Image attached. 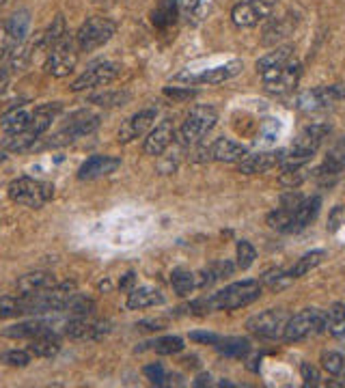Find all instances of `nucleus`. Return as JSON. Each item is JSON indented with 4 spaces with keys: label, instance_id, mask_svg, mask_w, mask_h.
Listing matches in <instances>:
<instances>
[{
    "label": "nucleus",
    "instance_id": "13",
    "mask_svg": "<svg viewBox=\"0 0 345 388\" xmlns=\"http://www.w3.org/2000/svg\"><path fill=\"white\" fill-rule=\"evenodd\" d=\"M121 73V65L115 63V61H104V63H98L93 67H89L84 73H80L73 82H71V91L73 93H80V91H86V88H96V86H106L110 84L113 80H117Z\"/></svg>",
    "mask_w": 345,
    "mask_h": 388
},
{
    "label": "nucleus",
    "instance_id": "20",
    "mask_svg": "<svg viewBox=\"0 0 345 388\" xmlns=\"http://www.w3.org/2000/svg\"><path fill=\"white\" fill-rule=\"evenodd\" d=\"M172 138H175V130H172V123H170V121H162V123L155 126V130H151L149 136L145 138V145H143L145 155H151V158L162 155V153L170 147Z\"/></svg>",
    "mask_w": 345,
    "mask_h": 388
},
{
    "label": "nucleus",
    "instance_id": "23",
    "mask_svg": "<svg viewBox=\"0 0 345 388\" xmlns=\"http://www.w3.org/2000/svg\"><path fill=\"white\" fill-rule=\"evenodd\" d=\"M246 155H248V149L244 145L231 141V138H218L212 145V158L218 160V162L233 164V162H242Z\"/></svg>",
    "mask_w": 345,
    "mask_h": 388
},
{
    "label": "nucleus",
    "instance_id": "24",
    "mask_svg": "<svg viewBox=\"0 0 345 388\" xmlns=\"http://www.w3.org/2000/svg\"><path fill=\"white\" fill-rule=\"evenodd\" d=\"M54 285H56V278L52 272H29L18 278L20 294H37V291L52 289Z\"/></svg>",
    "mask_w": 345,
    "mask_h": 388
},
{
    "label": "nucleus",
    "instance_id": "15",
    "mask_svg": "<svg viewBox=\"0 0 345 388\" xmlns=\"http://www.w3.org/2000/svg\"><path fill=\"white\" fill-rule=\"evenodd\" d=\"M274 5L268 0H244L237 3L231 11V20L237 29H252L259 22H264L272 16Z\"/></svg>",
    "mask_w": 345,
    "mask_h": 388
},
{
    "label": "nucleus",
    "instance_id": "58",
    "mask_svg": "<svg viewBox=\"0 0 345 388\" xmlns=\"http://www.w3.org/2000/svg\"><path fill=\"white\" fill-rule=\"evenodd\" d=\"M7 84H9V73L7 71H0V95L5 93Z\"/></svg>",
    "mask_w": 345,
    "mask_h": 388
},
{
    "label": "nucleus",
    "instance_id": "55",
    "mask_svg": "<svg viewBox=\"0 0 345 388\" xmlns=\"http://www.w3.org/2000/svg\"><path fill=\"white\" fill-rule=\"evenodd\" d=\"M190 341H197V343H207V345H216L218 341H220V337L218 335H214V332H190Z\"/></svg>",
    "mask_w": 345,
    "mask_h": 388
},
{
    "label": "nucleus",
    "instance_id": "2",
    "mask_svg": "<svg viewBox=\"0 0 345 388\" xmlns=\"http://www.w3.org/2000/svg\"><path fill=\"white\" fill-rule=\"evenodd\" d=\"M259 296H262V282L240 280V282H233V285L216 291V294H212L205 300H207V309L212 313V311H235V309L248 307L254 300H259Z\"/></svg>",
    "mask_w": 345,
    "mask_h": 388
},
{
    "label": "nucleus",
    "instance_id": "53",
    "mask_svg": "<svg viewBox=\"0 0 345 388\" xmlns=\"http://www.w3.org/2000/svg\"><path fill=\"white\" fill-rule=\"evenodd\" d=\"M304 201V197L300 192H294V190H289L287 194H283V199H281V208H285V210H296L300 203Z\"/></svg>",
    "mask_w": 345,
    "mask_h": 388
},
{
    "label": "nucleus",
    "instance_id": "35",
    "mask_svg": "<svg viewBox=\"0 0 345 388\" xmlns=\"http://www.w3.org/2000/svg\"><path fill=\"white\" fill-rule=\"evenodd\" d=\"M170 285L175 289L177 296H190L197 289V274H192L190 270H172L170 274Z\"/></svg>",
    "mask_w": 345,
    "mask_h": 388
},
{
    "label": "nucleus",
    "instance_id": "50",
    "mask_svg": "<svg viewBox=\"0 0 345 388\" xmlns=\"http://www.w3.org/2000/svg\"><path fill=\"white\" fill-rule=\"evenodd\" d=\"M164 95L170 97V100H175V102H186L197 95V91L190 86H164Z\"/></svg>",
    "mask_w": 345,
    "mask_h": 388
},
{
    "label": "nucleus",
    "instance_id": "25",
    "mask_svg": "<svg viewBox=\"0 0 345 388\" xmlns=\"http://www.w3.org/2000/svg\"><path fill=\"white\" fill-rule=\"evenodd\" d=\"M5 31L14 44V48L22 46L29 37V31H31V11L22 9V11H16L7 22H5Z\"/></svg>",
    "mask_w": 345,
    "mask_h": 388
},
{
    "label": "nucleus",
    "instance_id": "54",
    "mask_svg": "<svg viewBox=\"0 0 345 388\" xmlns=\"http://www.w3.org/2000/svg\"><path fill=\"white\" fill-rule=\"evenodd\" d=\"M11 50H14V44H11V39H9L7 31L3 29V31H0V63H3V61L11 54Z\"/></svg>",
    "mask_w": 345,
    "mask_h": 388
},
{
    "label": "nucleus",
    "instance_id": "16",
    "mask_svg": "<svg viewBox=\"0 0 345 388\" xmlns=\"http://www.w3.org/2000/svg\"><path fill=\"white\" fill-rule=\"evenodd\" d=\"M287 160V151L285 149H270V151H254L248 153L242 162H237V170L242 175H257V173H266L272 170L281 164H285Z\"/></svg>",
    "mask_w": 345,
    "mask_h": 388
},
{
    "label": "nucleus",
    "instance_id": "44",
    "mask_svg": "<svg viewBox=\"0 0 345 388\" xmlns=\"http://www.w3.org/2000/svg\"><path fill=\"white\" fill-rule=\"evenodd\" d=\"M321 367L330 375H343V371H345V358L339 352H324L321 354Z\"/></svg>",
    "mask_w": 345,
    "mask_h": 388
},
{
    "label": "nucleus",
    "instance_id": "47",
    "mask_svg": "<svg viewBox=\"0 0 345 388\" xmlns=\"http://www.w3.org/2000/svg\"><path fill=\"white\" fill-rule=\"evenodd\" d=\"M96 311V302L91 298H84V296H73L69 307H67V313H71L73 317L76 315H91Z\"/></svg>",
    "mask_w": 345,
    "mask_h": 388
},
{
    "label": "nucleus",
    "instance_id": "37",
    "mask_svg": "<svg viewBox=\"0 0 345 388\" xmlns=\"http://www.w3.org/2000/svg\"><path fill=\"white\" fill-rule=\"evenodd\" d=\"M216 349L222 354V356H229V358H242L250 352V343L246 339H240V337H231V339H220L216 343Z\"/></svg>",
    "mask_w": 345,
    "mask_h": 388
},
{
    "label": "nucleus",
    "instance_id": "60",
    "mask_svg": "<svg viewBox=\"0 0 345 388\" xmlns=\"http://www.w3.org/2000/svg\"><path fill=\"white\" fill-rule=\"evenodd\" d=\"M5 158H7V155H5V151H0V162H5Z\"/></svg>",
    "mask_w": 345,
    "mask_h": 388
},
{
    "label": "nucleus",
    "instance_id": "40",
    "mask_svg": "<svg viewBox=\"0 0 345 388\" xmlns=\"http://www.w3.org/2000/svg\"><path fill=\"white\" fill-rule=\"evenodd\" d=\"M24 300L22 296H3L0 298V320H14V317H24Z\"/></svg>",
    "mask_w": 345,
    "mask_h": 388
},
{
    "label": "nucleus",
    "instance_id": "57",
    "mask_svg": "<svg viewBox=\"0 0 345 388\" xmlns=\"http://www.w3.org/2000/svg\"><path fill=\"white\" fill-rule=\"evenodd\" d=\"M212 384V375L210 373H201L197 379H195V386H210Z\"/></svg>",
    "mask_w": 345,
    "mask_h": 388
},
{
    "label": "nucleus",
    "instance_id": "1",
    "mask_svg": "<svg viewBox=\"0 0 345 388\" xmlns=\"http://www.w3.org/2000/svg\"><path fill=\"white\" fill-rule=\"evenodd\" d=\"M63 111L61 102H50V104H41L35 108L33 113V119H31V126L20 132V134H11L5 143H3V149L7 151H26V149H33L35 143L43 136V132L52 126L54 117Z\"/></svg>",
    "mask_w": 345,
    "mask_h": 388
},
{
    "label": "nucleus",
    "instance_id": "61",
    "mask_svg": "<svg viewBox=\"0 0 345 388\" xmlns=\"http://www.w3.org/2000/svg\"><path fill=\"white\" fill-rule=\"evenodd\" d=\"M343 377H345V371H343Z\"/></svg>",
    "mask_w": 345,
    "mask_h": 388
},
{
    "label": "nucleus",
    "instance_id": "7",
    "mask_svg": "<svg viewBox=\"0 0 345 388\" xmlns=\"http://www.w3.org/2000/svg\"><path fill=\"white\" fill-rule=\"evenodd\" d=\"M78 63V44L76 35H65L56 46L50 48L48 61H46V71L54 78H65L76 69Z\"/></svg>",
    "mask_w": 345,
    "mask_h": 388
},
{
    "label": "nucleus",
    "instance_id": "12",
    "mask_svg": "<svg viewBox=\"0 0 345 388\" xmlns=\"http://www.w3.org/2000/svg\"><path fill=\"white\" fill-rule=\"evenodd\" d=\"M287 320H289V315L283 309H268L259 315H252L246 322V328L262 339H279L285 332Z\"/></svg>",
    "mask_w": 345,
    "mask_h": 388
},
{
    "label": "nucleus",
    "instance_id": "21",
    "mask_svg": "<svg viewBox=\"0 0 345 388\" xmlns=\"http://www.w3.org/2000/svg\"><path fill=\"white\" fill-rule=\"evenodd\" d=\"M319 208H321V199H319V197L304 199V201L294 210L292 225H289V231H287V233H298V231L307 229V227L315 220V216L319 214Z\"/></svg>",
    "mask_w": 345,
    "mask_h": 388
},
{
    "label": "nucleus",
    "instance_id": "46",
    "mask_svg": "<svg viewBox=\"0 0 345 388\" xmlns=\"http://www.w3.org/2000/svg\"><path fill=\"white\" fill-rule=\"evenodd\" d=\"M254 259H257L254 246L250 242H246V240L237 242V267L240 270H248L254 263Z\"/></svg>",
    "mask_w": 345,
    "mask_h": 388
},
{
    "label": "nucleus",
    "instance_id": "26",
    "mask_svg": "<svg viewBox=\"0 0 345 388\" xmlns=\"http://www.w3.org/2000/svg\"><path fill=\"white\" fill-rule=\"evenodd\" d=\"M158 305H164V296L153 287H136L128 296V309H132V311H143V309L158 307Z\"/></svg>",
    "mask_w": 345,
    "mask_h": 388
},
{
    "label": "nucleus",
    "instance_id": "45",
    "mask_svg": "<svg viewBox=\"0 0 345 388\" xmlns=\"http://www.w3.org/2000/svg\"><path fill=\"white\" fill-rule=\"evenodd\" d=\"M296 278L289 274V272H283V270H277V272H266L264 276V282L272 289V291H281L285 287H289Z\"/></svg>",
    "mask_w": 345,
    "mask_h": 388
},
{
    "label": "nucleus",
    "instance_id": "48",
    "mask_svg": "<svg viewBox=\"0 0 345 388\" xmlns=\"http://www.w3.org/2000/svg\"><path fill=\"white\" fill-rule=\"evenodd\" d=\"M143 373H145V377H147L151 384H155V386H164V384H168V379H170L168 371H166L160 362L147 364V367L143 369Z\"/></svg>",
    "mask_w": 345,
    "mask_h": 388
},
{
    "label": "nucleus",
    "instance_id": "49",
    "mask_svg": "<svg viewBox=\"0 0 345 388\" xmlns=\"http://www.w3.org/2000/svg\"><path fill=\"white\" fill-rule=\"evenodd\" d=\"M0 360H3L5 364H9V367H29L31 360H33V354L29 349H11V352L0 356Z\"/></svg>",
    "mask_w": 345,
    "mask_h": 388
},
{
    "label": "nucleus",
    "instance_id": "56",
    "mask_svg": "<svg viewBox=\"0 0 345 388\" xmlns=\"http://www.w3.org/2000/svg\"><path fill=\"white\" fill-rule=\"evenodd\" d=\"M201 0H177V9L184 14V16H190L199 9Z\"/></svg>",
    "mask_w": 345,
    "mask_h": 388
},
{
    "label": "nucleus",
    "instance_id": "28",
    "mask_svg": "<svg viewBox=\"0 0 345 388\" xmlns=\"http://www.w3.org/2000/svg\"><path fill=\"white\" fill-rule=\"evenodd\" d=\"M294 52H296L294 46H279V48H274L272 52H268L266 56H262V58L257 61V71H259V73H266V71H270V69L283 67L285 63L292 61Z\"/></svg>",
    "mask_w": 345,
    "mask_h": 388
},
{
    "label": "nucleus",
    "instance_id": "10",
    "mask_svg": "<svg viewBox=\"0 0 345 388\" xmlns=\"http://www.w3.org/2000/svg\"><path fill=\"white\" fill-rule=\"evenodd\" d=\"M216 121H218L216 108H212V106H195V108L188 113L186 121L182 123V130H180L182 141H184L186 145L199 143L205 134H210V132L214 130Z\"/></svg>",
    "mask_w": 345,
    "mask_h": 388
},
{
    "label": "nucleus",
    "instance_id": "51",
    "mask_svg": "<svg viewBox=\"0 0 345 388\" xmlns=\"http://www.w3.org/2000/svg\"><path fill=\"white\" fill-rule=\"evenodd\" d=\"M300 373L307 386H317L319 384V371L311 364V362H302L300 364Z\"/></svg>",
    "mask_w": 345,
    "mask_h": 388
},
{
    "label": "nucleus",
    "instance_id": "3",
    "mask_svg": "<svg viewBox=\"0 0 345 388\" xmlns=\"http://www.w3.org/2000/svg\"><path fill=\"white\" fill-rule=\"evenodd\" d=\"M9 199L18 205L39 210L54 197V185L33 177H18L7 188Z\"/></svg>",
    "mask_w": 345,
    "mask_h": 388
},
{
    "label": "nucleus",
    "instance_id": "32",
    "mask_svg": "<svg viewBox=\"0 0 345 388\" xmlns=\"http://www.w3.org/2000/svg\"><path fill=\"white\" fill-rule=\"evenodd\" d=\"M31 119H33V115L26 113V111H11V113L3 115V121H0V130H3L7 136L20 134V132H24L31 126Z\"/></svg>",
    "mask_w": 345,
    "mask_h": 388
},
{
    "label": "nucleus",
    "instance_id": "27",
    "mask_svg": "<svg viewBox=\"0 0 345 388\" xmlns=\"http://www.w3.org/2000/svg\"><path fill=\"white\" fill-rule=\"evenodd\" d=\"M29 352L37 358H52L61 352V339L52 330H48L29 341Z\"/></svg>",
    "mask_w": 345,
    "mask_h": 388
},
{
    "label": "nucleus",
    "instance_id": "9",
    "mask_svg": "<svg viewBox=\"0 0 345 388\" xmlns=\"http://www.w3.org/2000/svg\"><path fill=\"white\" fill-rule=\"evenodd\" d=\"M345 100V82L328 84V86H315L311 91H304L296 97V108L304 113H315L332 106L334 102Z\"/></svg>",
    "mask_w": 345,
    "mask_h": 388
},
{
    "label": "nucleus",
    "instance_id": "42",
    "mask_svg": "<svg viewBox=\"0 0 345 388\" xmlns=\"http://www.w3.org/2000/svg\"><path fill=\"white\" fill-rule=\"evenodd\" d=\"M292 216H294L292 210L277 208L272 214H268V225H270V229H274V231L287 233V231H289V225H292Z\"/></svg>",
    "mask_w": 345,
    "mask_h": 388
},
{
    "label": "nucleus",
    "instance_id": "43",
    "mask_svg": "<svg viewBox=\"0 0 345 388\" xmlns=\"http://www.w3.org/2000/svg\"><path fill=\"white\" fill-rule=\"evenodd\" d=\"M175 7L177 0H164V3L153 11V24L155 26H166L175 20Z\"/></svg>",
    "mask_w": 345,
    "mask_h": 388
},
{
    "label": "nucleus",
    "instance_id": "19",
    "mask_svg": "<svg viewBox=\"0 0 345 388\" xmlns=\"http://www.w3.org/2000/svg\"><path fill=\"white\" fill-rule=\"evenodd\" d=\"M121 166V160L115 155H91L89 160H84L82 166L78 168V179L80 181H93L100 177H106L115 173Z\"/></svg>",
    "mask_w": 345,
    "mask_h": 388
},
{
    "label": "nucleus",
    "instance_id": "17",
    "mask_svg": "<svg viewBox=\"0 0 345 388\" xmlns=\"http://www.w3.org/2000/svg\"><path fill=\"white\" fill-rule=\"evenodd\" d=\"M242 69H244L242 61H231L227 65H220V67H214V69H205L199 76L188 73V71L186 73H180V76H175V80H184L188 84H220L225 80L235 78Z\"/></svg>",
    "mask_w": 345,
    "mask_h": 388
},
{
    "label": "nucleus",
    "instance_id": "36",
    "mask_svg": "<svg viewBox=\"0 0 345 388\" xmlns=\"http://www.w3.org/2000/svg\"><path fill=\"white\" fill-rule=\"evenodd\" d=\"M324 259H326V250H311V252H307L304 257H300V259L296 261V265L289 270V274H292L294 278H300V276L309 274L311 270H315Z\"/></svg>",
    "mask_w": 345,
    "mask_h": 388
},
{
    "label": "nucleus",
    "instance_id": "59",
    "mask_svg": "<svg viewBox=\"0 0 345 388\" xmlns=\"http://www.w3.org/2000/svg\"><path fill=\"white\" fill-rule=\"evenodd\" d=\"M132 282H134V272H128V274H125V278L121 280V285H119V287H121V289H128Z\"/></svg>",
    "mask_w": 345,
    "mask_h": 388
},
{
    "label": "nucleus",
    "instance_id": "4",
    "mask_svg": "<svg viewBox=\"0 0 345 388\" xmlns=\"http://www.w3.org/2000/svg\"><path fill=\"white\" fill-rule=\"evenodd\" d=\"M102 123V117L98 113L91 111H78L73 115H69V119L61 126V130L50 138L48 147H61V145H69L82 136L93 134Z\"/></svg>",
    "mask_w": 345,
    "mask_h": 388
},
{
    "label": "nucleus",
    "instance_id": "22",
    "mask_svg": "<svg viewBox=\"0 0 345 388\" xmlns=\"http://www.w3.org/2000/svg\"><path fill=\"white\" fill-rule=\"evenodd\" d=\"M341 173H345V138L330 149V153L326 155V160L317 168V177H321V179H328V177L334 179Z\"/></svg>",
    "mask_w": 345,
    "mask_h": 388
},
{
    "label": "nucleus",
    "instance_id": "29",
    "mask_svg": "<svg viewBox=\"0 0 345 388\" xmlns=\"http://www.w3.org/2000/svg\"><path fill=\"white\" fill-rule=\"evenodd\" d=\"M309 164L307 162H289L283 173L279 175V183L283 188H289V190H296L298 185H302L307 179H309Z\"/></svg>",
    "mask_w": 345,
    "mask_h": 388
},
{
    "label": "nucleus",
    "instance_id": "33",
    "mask_svg": "<svg viewBox=\"0 0 345 388\" xmlns=\"http://www.w3.org/2000/svg\"><path fill=\"white\" fill-rule=\"evenodd\" d=\"M292 29H294V22L289 20V16H287V18L272 20V24L264 31L262 44H264V46H277L281 39H285V37L292 33Z\"/></svg>",
    "mask_w": 345,
    "mask_h": 388
},
{
    "label": "nucleus",
    "instance_id": "52",
    "mask_svg": "<svg viewBox=\"0 0 345 388\" xmlns=\"http://www.w3.org/2000/svg\"><path fill=\"white\" fill-rule=\"evenodd\" d=\"M277 134H279V123H277V121H272V119H268V121L262 126V143H264V145L274 143Z\"/></svg>",
    "mask_w": 345,
    "mask_h": 388
},
{
    "label": "nucleus",
    "instance_id": "31",
    "mask_svg": "<svg viewBox=\"0 0 345 388\" xmlns=\"http://www.w3.org/2000/svg\"><path fill=\"white\" fill-rule=\"evenodd\" d=\"M48 330H50L48 324H43L39 320H31V322H20L16 326H9L7 330H3V335L9 337V339H29L31 341V339L48 332Z\"/></svg>",
    "mask_w": 345,
    "mask_h": 388
},
{
    "label": "nucleus",
    "instance_id": "5",
    "mask_svg": "<svg viewBox=\"0 0 345 388\" xmlns=\"http://www.w3.org/2000/svg\"><path fill=\"white\" fill-rule=\"evenodd\" d=\"M115 33H117V24L110 18H102V16L89 18L76 33L78 50L80 52H93V50L106 46Z\"/></svg>",
    "mask_w": 345,
    "mask_h": 388
},
{
    "label": "nucleus",
    "instance_id": "34",
    "mask_svg": "<svg viewBox=\"0 0 345 388\" xmlns=\"http://www.w3.org/2000/svg\"><path fill=\"white\" fill-rule=\"evenodd\" d=\"M132 100V95L128 91H104L98 95L89 97V104L102 106V108H115V106H125Z\"/></svg>",
    "mask_w": 345,
    "mask_h": 388
},
{
    "label": "nucleus",
    "instance_id": "6",
    "mask_svg": "<svg viewBox=\"0 0 345 388\" xmlns=\"http://www.w3.org/2000/svg\"><path fill=\"white\" fill-rule=\"evenodd\" d=\"M319 332H326V311L304 309V311H300L287 320L283 337L289 343H298V341H304V339L315 337Z\"/></svg>",
    "mask_w": 345,
    "mask_h": 388
},
{
    "label": "nucleus",
    "instance_id": "30",
    "mask_svg": "<svg viewBox=\"0 0 345 388\" xmlns=\"http://www.w3.org/2000/svg\"><path fill=\"white\" fill-rule=\"evenodd\" d=\"M231 274H233V265L229 261H216V263H212L210 267H205V270H201L197 274V289H205V287L214 285L216 280L227 278Z\"/></svg>",
    "mask_w": 345,
    "mask_h": 388
},
{
    "label": "nucleus",
    "instance_id": "39",
    "mask_svg": "<svg viewBox=\"0 0 345 388\" xmlns=\"http://www.w3.org/2000/svg\"><path fill=\"white\" fill-rule=\"evenodd\" d=\"M67 35V24H65V18L58 14V16H54L52 18V22H50V26L46 29V33L41 35V41H43V46L50 50L52 46H56L63 37Z\"/></svg>",
    "mask_w": 345,
    "mask_h": 388
},
{
    "label": "nucleus",
    "instance_id": "18",
    "mask_svg": "<svg viewBox=\"0 0 345 388\" xmlns=\"http://www.w3.org/2000/svg\"><path fill=\"white\" fill-rule=\"evenodd\" d=\"M158 117V111L155 108H145V111H138L136 115H132L130 119L123 121V126L119 128V134H117V141L119 143H132L134 138L143 136L155 121Z\"/></svg>",
    "mask_w": 345,
    "mask_h": 388
},
{
    "label": "nucleus",
    "instance_id": "11",
    "mask_svg": "<svg viewBox=\"0 0 345 388\" xmlns=\"http://www.w3.org/2000/svg\"><path fill=\"white\" fill-rule=\"evenodd\" d=\"M300 76H302L300 63L289 61L283 67H277V69H270V71L262 73V80H264V88L268 93H272V95H285V93H289V91H294L298 86Z\"/></svg>",
    "mask_w": 345,
    "mask_h": 388
},
{
    "label": "nucleus",
    "instance_id": "8",
    "mask_svg": "<svg viewBox=\"0 0 345 388\" xmlns=\"http://www.w3.org/2000/svg\"><path fill=\"white\" fill-rule=\"evenodd\" d=\"M328 132H330L328 123H311V126H307L294 138V143H292V147L287 151L289 153L287 160H292V162H309L315 155V151L321 147V143L328 136Z\"/></svg>",
    "mask_w": 345,
    "mask_h": 388
},
{
    "label": "nucleus",
    "instance_id": "38",
    "mask_svg": "<svg viewBox=\"0 0 345 388\" xmlns=\"http://www.w3.org/2000/svg\"><path fill=\"white\" fill-rule=\"evenodd\" d=\"M326 330L332 337H343L345 335V305H332L326 311Z\"/></svg>",
    "mask_w": 345,
    "mask_h": 388
},
{
    "label": "nucleus",
    "instance_id": "14",
    "mask_svg": "<svg viewBox=\"0 0 345 388\" xmlns=\"http://www.w3.org/2000/svg\"><path fill=\"white\" fill-rule=\"evenodd\" d=\"M108 332H110V322L98 320L93 317V313L76 315L65 326V335L73 341H98V339H104Z\"/></svg>",
    "mask_w": 345,
    "mask_h": 388
},
{
    "label": "nucleus",
    "instance_id": "41",
    "mask_svg": "<svg viewBox=\"0 0 345 388\" xmlns=\"http://www.w3.org/2000/svg\"><path fill=\"white\" fill-rule=\"evenodd\" d=\"M151 349L160 356H172V354H180L184 349V339L182 337H162V339H155L153 343H149Z\"/></svg>",
    "mask_w": 345,
    "mask_h": 388
}]
</instances>
